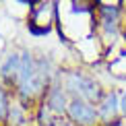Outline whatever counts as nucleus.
I'll use <instances>...</instances> for the list:
<instances>
[{
  "instance_id": "1",
  "label": "nucleus",
  "mask_w": 126,
  "mask_h": 126,
  "mask_svg": "<svg viewBox=\"0 0 126 126\" xmlns=\"http://www.w3.org/2000/svg\"><path fill=\"white\" fill-rule=\"evenodd\" d=\"M56 62L50 54L35 56L31 50H21V72L15 85V97L23 101L27 108H33V103H41L48 87L58 77Z\"/></svg>"
},
{
  "instance_id": "2",
  "label": "nucleus",
  "mask_w": 126,
  "mask_h": 126,
  "mask_svg": "<svg viewBox=\"0 0 126 126\" xmlns=\"http://www.w3.org/2000/svg\"><path fill=\"white\" fill-rule=\"evenodd\" d=\"M60 81L64 85L66 93L70 95V99H85L97 106V101L103 97V89L99 85V81L93 75H89L87 70L81 68H72V70H60Z\"/></svg>"
},
{
  "instance_id": "3",
  "label": "nucleus",
  "mask_w": 126,
  "mask_h": 126,
  "mask_svg": "<svg viewBox=\"0 0 126 126\" xmlns=\"http://www.w3.org/2000/svg\"><path fill=\"white\" fill-rule=\"evenodd\" d=\"M122 4L97 2L95 4V33L103 48H110L122 37Z\"/></svg>"
},
{
  "instance_id": "4",
  "label": "nucleus",
  "mask_w": 126,
  "mask_h": 126,
  "mask_svg": "<svg viewBox=\"0 0 126 126\" xmlns=\"http://www.w3.org/2000/svg\"><path fill=\"white\" fill-rule=\"evenodd\" d=\"M66 120H70L77 126H101L97 106L85 99H70L66 110Z\"/></svg>"
},
{
  "instance_id": "5",
  "label": "nucleus",
  "mask_w": 126,
  "mask_h": 126,
  "mask_svg": "<svg viewBox=\"0 0 126 126\" xmlns=\"http://www.w3.org/2000/svg\"><path fill=\"white\" fill-rule=\"evenodd\" d=\"M97 114L101 126H112L122 120L120 114V91L116 89H106L103 97L97 101Z\"/></svg>"
},
{
  "instance_id": "6",
  "label": "nucleus",
  "mask_w": 126,
  "mask_h": 126,
  "mask_svg": "<svg viewBox=\"0 0 126 126\" xmlns=\"http://www.w3.org/2000/svg\"><path fill=\"white\" fill-rule=\"evenodd\" d=\"M58 75H60V72H58ZM41 101H44L58 118H66V110H68V103H70V95L66 93V89H64V85H62V81H60V77L54 79V83L48 87V91H46V95H44Z\"/></svg>"
},
{
  "instance_id": "7",
  "label": "nucleus",
  "mask_w": 126,
  "mask_h": 126,
  "mask_svg": "<svg viewBox=\"0 0 126 126\" xmlns=\"http://www.w3.org/2000/svg\"><path fill=\"white\" fill-rule=\"evenodd\" d=\"M56 10L54 2H37L29 6V29L33 33H48L52 27V17H44L46 13Z\"/></svg>"
},
{
  "instance_id": "8",
  "label": "nucleus",
  "mask_w": 126,
  "mask_h": 126,
  "mask_svg": "<svg viewBox=\"0 0 126 126\" xmlns=\"http://www.w3.org/2000/svg\"><path fill=\"white\" fill-rule=\"evenodd\" d=\"M19 72H21V50H13L8 52L6 56L0 62V83L6 85L10 91L17 85V79H19Z\"/></svg>"
},
{
  "instance_id": "9",
  "label": "nucleus",
  "mask_w": 126,
  "mask_h": 126,
  "mask_svg": "<svg viewBox=\"0 0 126 126\" xmlns=\"http://www.w3.org/2000/svg\"><path fill=\"white\" fill-rule=\"evenodd\" d=\"M4 126H29V108L17 97H13Z\"/></svg>"
},
{
  "instance_id": "10",
  "label": "nucleus",
  "mask_w": 126,
  "mask_h": 126,
  "mask_svg": "<svg viewBox=\"0 0 126 126\" xmlns=\"http://www.w3.org/2000/svg\"><path fill=\"white\" fill-rule=\"evenodd\" d=\"M15 93L10 91L6 85L0 83V124L6 122V116H8V108H10V101H13Z\"/></svg>"
},
{
  "instance_id": "11",
  "label": "nucleus",
  "mask_w": 126,
  "mask_h": 126,
  "mask_svg": "<svg viewBox=\"0 0 126 126\" xmlns=\"http://www.w3.org/2000/svg\"><path fill=\"white\" fill-rule=\"evenodd\" d=\"M120 114H122V120H126V89L120 91Z\"/></svg>"
},
{
  "instance_id": "12",
  "label": "nucleus",
  "mask_w": 126,
  "mask_h": 126,
  "mask_svg": "<svg viewBox=\"0 0 126 126\" xmlns=\"http://www.w3.org/2000/svg\"><path fill=\"white\" fill-rule=\"evenodd\" d=\"M58 126H77V124H72L70 120H66V118H64V120H62V122H60Z\"/></svg>"
},
{
  "instance_id": "13",
  "label": "nucleus",
  "mask_w": 126,
  "mask_h": 126,
  "mask_svg": "<svg viewBox=\"0 0 126 126\" xmlns=\"http://www.w3.org/2000/svg\"><path fill=\"white\" fill-rule=\"evenodd\" d=\"M112 126H126V120H120V122H116V124H112Z\"/></svg>"
}]
</instances>
